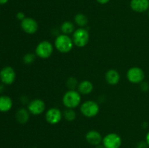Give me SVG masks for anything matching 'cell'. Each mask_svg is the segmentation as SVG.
<instances>
[{
  "mask_svg": "<svg viewBox=\"0 0 149 148\" xmlns=\"http://www.w3.org/2000/svg\"><path fill=\"white\" fill-rule=\"evenodd\" d=\"M74 45L72 38L70 37L68 35L63 33L57 36L54 43L55 49L63 54H66L71 52L74 47Z\"/></svg>",
  "mask_w": 149,
  "mask_h": 148,
  "instance_id": "6da1fadb",
  "label": "cell"
},
{
  "mask_svg": "<svg viewBox=\"0 0 149 148\" xmlns=\"http://www.w3.org/2000/svg\"><path fill=\"white\" fill-rule=\"evenodd\" d=\"M62 101L65 108L75 109L81 104V94L76 90H68L64 94Z\"/></svg>",
  "mask_w": 149,
  "mask_h": 148,
  "instance_id": "7a4b0ae2",
  "label": "cell"
},
{
  "mask_svg": "<svg viewBox=\"0 0 149 148\" xmlns=\"http://www.w3.org/2000/svg\"><path fill=\"white\" fill-rule=\"evenodd\" d=\"M72 40L74 44L77 47H84L87 46L90 40L88 30L84 28H79L76 29L72 34Z\"/></svg>",
  "mask_w": 149,
  "mask_h": 148,
  "instance_id": "3957f363",
  "label": "cell"
},
{
  "mask_svg": "<svg viewBox=\"0 0 149 148\" xmlns=\"http://www.w3.org/2000/svg\"><path fill=\"white\" fill-rule=\"evenodd\" d=\"M100 111L98 103L93 100H87L84 102L80 106V112L86 118H94Z\"/></svg>",
  "mask_w": 149,
  "mask_h": 148,
  "instance_id": "277c9868",
  "label": "cell"
},
{
  "mask_svg": "<svg viewBox=\"0 0 149 148\" xmlns=\"http://www.w3.org/2000/svg\"><path fill=\"white\" fill-rule=\"evenodd\" d=\"M54 51V46L52 43L48 41H42L39 42L35 49L36 57L42 59H47L52 56Z\"/></svg>",
  "mask_w": 149,
  "mask_h": 148,
  "instance_id": "5b68a950",
  "label": "cell"
},
{
  "mask_svg": "<svg viewBox=\"0 0 149 148\" xmlns=\"http://www.w3.org/2000/svg\"><path fill=\"white\" fill-rule=\"evenodd\" d=\"M127 78L132 84H141L145 79V73L139 67H132L127 72Z\"/></svg>",
  "mask_w": 149,
  "mask_h": 148,
  "instance_id": "8992f818",
  "label": "cell"
},
{
  "mask_svg": "<svg viewBox=\"0 0 149 148\" xmlns=\"http://www.w3.org/2000/svg\"><path fill=\"white\" fill-rule=\"evenodd\" d=\"M102 144L105 148H120L122 144V139L117 133H110L103 138Z\"/></svg>",
  "mask_w": 149,
  "mask_h": 148,
  "instance_id": "52a82bcc",
  "label": "cell"
},
{
  "mask_svg": "<svg viewBox=\"0 0 149 148\" xmlns=\"http://www.w3.org/2000/svg\"><path fill=\"white\" fill-rule=\"evenodd\" d=\"M15 78V71L11 66H5L0 71V81L5 85L13 84Z\"/></svg>",
  "mask_w": 149,
  "mask_h": 148,
  "instance_id": "ba28073f",
  "label": "cell"
},
{
  "mask_svg": "<svg viewBox=\"0 0 149 148\" xmlns=\"http://www.w3.org/2000/svg\"><path fill=\"white\" fill-rule=\"evenodd\" d=\"M46 110V104L41 99H34L28 104V110L33 115L42 114Z\"/></svg>",
  "mask_w": 149,
  "mask_h": 148,
  "instance_id": "9c48e42d",
  "label": "cell"
},
{
  "mask_svg": "<svg viewBox=\"0 0 149 148\" xmlns=\"http://www.w3.org/2000/svg\"><path fill=\"white\" fill-rule=\"evenodd\" d=\"M20 27L22 30L27 34H34L39 29V24L35 19L32 17H26L20 21Z\"/></svg>",
  "mask_w": 149,
  "mask_h": 148,
  "instance_id": "30bf717a",
  "label": "cell"
},
{
  "mask_svg": "<svg viewBox=\"0 0 149 148\" xmlns=\"http://www.w3.org/2000/svg\"><path fill=\"white\" fill-rule=\"evenodd\" d=\"M63 118V113L57 107H51L48 109L45 113V119L48 123L55 125L60 123Z\"/></svg>",
  "mask_w": 149,
  "mask_h": 148,
  "instance_id": "8fae6325",
  "label": "cell"
},
{
  "mask_svg": "<svg viewBox=\"0 0 149 148\" xmlns=\"http://www.w3.org/2000/svg\"><path fill=\"white\" fill-rule=\"evenodd\" d=\"M103 136L99 131L96 130H90L87 132L85 135V139L90 145L96 146L102 143Z\"/></svg>",
  "mask_w": 149,
  "mask_h": 148,
  "instance_id": "7c38bea8",
  "label": "cell"
},
{
  "mask_svg": "<svg viewBox=\"0 0 149 148\" xmlns=\"http://www.w3.org/2000/svg\"><path fill=\"white\" fill-rule=\"evenodd\" d=\"M130 7L136 12H145L149 10V0H131Z\"/></svg>",
  "mask_w": 149,
  "mask_h": 148,
  "instance_id": "4fadbf2b",
  "label": "cell"
},
{
  "mask_svg": "<svg viewBox=\"0 0 149 148\" xmlns=\"http://www.w3.org/2000/svg\"><path fill=\"white\" fill-rule=\"evenodd\" d=\"M105 79L108 84L115 86L120 81V74L114 69H110L105 74Z\"/></svg>",
  "mask_w": 149,
  "mask_h": 148,
  "instance_id": "5bb4252c",
  "label": "cell"
},
{
  "mask_svg": "<svg viewBox=\"0 0 149 148\" xmlns=\"http://www.w3.org/2000/svg\"><path fill=\"white\" fill-rule=\"evenodd\" d=\"M77 89H78V91L81 94L87 95V94H90L93 92L94 86H93V84L90 81L84 80V81L79 83Z\"/></svg>",
  "mask_w": 149,
  "mask_h": 148,
  "instance_id": "9a60e30c",
  "label": "cell"
},
{
  "mask_svg": "<svg viewBox=\"0 0 149 148\" xmlns=\"http://www.w3.org/2000/svg\"><path fill=\"white\" fill-rule=\"evenodd\" d=\"M13 100L9 96H0V112L7 113V112L10 111L13 107Z\"/></svg>",
  "mask_w": 149,
  "mask_h": 148,
  "instance_id": "2e32d148",
  "label": "cell"
},
{
  "mask_svg": "<svg viewBox=\"0 0 149 148\" xmlns=\"http://www.w3.org/2000/svg\"><path fill=\"white\" fill-rule=\"evenodd\" d=\"M30 114L31 113H29L28 109L20 108L16 112V120L18 123H21V124H24V123H26L29 120Z\"/></svg>",
  "mask_w": 149,
  "mask_h": 148,
  "instance_id": "e0dca14e",
  "label": "cell"
},
{
  "mask_svg": "<svg viewBox=\"0 0 149 148\" xmlns=\"http://www.w3.org/2000/svg\"><path fill=\"white\" fill-rule=\"evenodd\" d=\"M60 29H61V31L63 34L68 35V36H69L70 34H73V33H74L76 30L74 24L71 21L63 22V23L61 24Z\"/></svg>",
  "mask_w": 149,
  "mask_h": 148,
  "instance_id": "ac0fdd59",
  "label": "cell"
},
{
  "mask_svg": "<svg viewBox=\"0 0 149 148\" xmlns=\"http://www.w3.org/2000/svg\"><path fill=\"white\" fill-rule=\"evenodd\" d=\"M74 22L79 28H84L88 24V18L83 13H78L74 17Z\"/></svg>",
  "mask_w": 149,
  "mask_h": 148,
  "instance_id": "d6986e66",
  "label": "cell"
},
{
  "mask_svg": "<svg viewBox=\"0 0 149 148\" xmlns=\"http://www.w3.org/2000/svg\"><path fill=\"white\" fill-rule=\"evenodd\" d=\"M63 118L67 120V121L72 122L74 121L76 119V118H77V113H76V111L74 109L66 108L63 111Z\"/></svg>",
  "mask_w": 149,
  "mask_h": 148,
  "instance_id": "ffe728a7",
  "label": "cell"
},
{
  "mask_svg": "<svg viewBox=\"0 0 149 148\" xmlns=\"http://www.w3.org/2000/svg\"><path fill=\"white\" fill-rule=\"evenodd\" d=\"M65 85H66V87L68 89V90H75L76 88L78 87L79 83L75 77H69L67 79Z\"/></svg>",
  "mask_w": 149,
  "mask_h": 148,
  "instance_id": "44dd1931",
  "label": "cell"
},
{
  "mask_svg": "<svg viewBox=\"0 0 149 148\" xmlns=\"http://www.w3.org/2000/svg\"><path fill=\"white\" fill-rule=\"evenodd\" d=\"M36 54L29 52V53L26 54V55L23 56V61L26 65H31V64H32L35 61V59H36Z\"/></svg>",
  "mask_w": 149,
  "mask_h": 148,
  "instance_id": "7402d4cb",
  "label": "cell"
},
{
  "mask_svg": "<svg viewBox=\"0 0 149 148\" xmlns=\"http://www.w3.org/2000/svg\"><path fill=\"white\" fill-rule=\"evenodd\" d=\"M141 85H140V88H141V91H143V92H147L149 90V84L148 82H146V81H143L141 82Z\"/></svg>",
  "mask_w": 149,
  "mask_h": 148,
  "instance_id": "603a6c76",
  "label": "cell"
},
{
  "mask_svg": "<svg viewBox=\"0 0 149 148\" xmlns=\"http://www.w3.org/2000/svg\"><path fill=\"white\" fill-rule=\"evenodd\" d=\"M148 145L146 141H141L136 145V148H148Z\"/></svg>",
  "mask_w": 149,
  "mask_h": 148,
  "instance_id": "cb8c5ba5",
  "label": "cell"
},
{
  "mask_svg": "<svg viewBox=\"0 0 149 148\" xmlns=\"http://www.w3.org/2000/svg\"><path fill=\"white\" fill-rule=\"evenodd\" d=\"M16 17H17V20L22 21V20H24V19L26 18V16H25V14L23 12H17V15H16Z\"/></svg>",
  "mask_w": 149,
  "mask_h": 148,
  "instance_id": "d4e9b609",
  "label": "cell"
},
{
  "mask_svg": "<svg viewBox=\"0 0 149 148\" xmlns=\"http://www.w3.org/2000/svg\"><path fill=\"white\" fill-rule=\"evenodd\" d=\"M99 4H106L110 1V0H96Z\"/></svg>",
  "mask_w": 149,
  "mask_h": 148,
  "instance_id": "484cf974",
  "label": "cell"
},
{
  "mask_svg": "<svg viewBox=\"0 0 149 148\" xmlns=\"http://www.w3.org/2000/svg\"><path fill=\"white\" fill-rule=\"evenodd\" d=\"M146 141L147 144H148V145L149 147V131L147 133L146 136Z\"/></svg>",
  "mask_w": 149,
  "mask_h": 148,
  "instance_id": "4316f807",
  "label": "cell"
},
{
  "mask_svg": "<svg viewBox=\"0 0 149 148\" xmlns=\"http://www.w3.org/2000/svg\"><path fill=\"white\" fill-rule=\"evenodd\" d=\"M95 148H105V147L103 146V144H100V145H96V146H95Z\"/></svg>",
  "mask_w": 149,
  "mask_h": 148,
  "instance_id": "83f0119b",
  "label": "cell"
},
{
  "mask_svg": "<svg viewBox=\"0 0 149 148\" xmlns=\"http://www.w3.org/2000/svg\"><path fill=\"white\" fill-rule=\"evenodd\" d=\"M9 0H0V4H5Z\"/></svg>",
  "mask_w": 149,
  "mask_h": 148,
  "instance_id": "f1b7e54d",
  "label": "cell"
},
{
  "mask_svg": "<svg viewBox=\"0 0 149 148\" xmlns=\"http://www.w3.org/2000/svg\"><path fill=\"white\" fill-rule=\"evenodd\" d=\"M148 17H149V10H148Z\"/></svg>",
  "mask_w": 149,
  "mask_h": 148,
  "instance_id": "f546056e",
  "label": "cell"
}]
</instances>
